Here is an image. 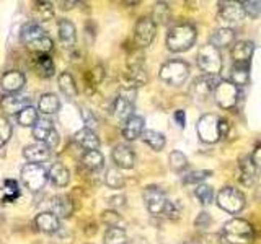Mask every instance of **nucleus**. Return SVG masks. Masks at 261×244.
<instances>
[{
	"instance_id": "58836bf2",
	"label": "nucleus",
	"mask_w": 261,
	"mask_h": 244,
	"mask_svg": "<svg viewBox=\"0 0 261 244\" xmlns=\"http://www.w3.org/2000/svg\"><path fill=\"white\" fill-rule=\"evenodd\" d=\"M168 163H170V168H171V169L176 171V173H179V171L186 169V166H188V158L185 157V155H183L181 151L175 150V151H171V153H170Z\"/></svg>"
},
{
	"instance_id": "412c9836",
	"label": "nucleus",
	"mask_w": 261,
	"mask_h": 244,
	"mask_svg": "<svg viewBox=\"0 0 261 244\" xmlns=\"http://www.w3.org/2000/svg\"><path fill=\"white\" fill-rule=\"evenodd\" d=\"M258 169L253 165L251 157H242L239 161V179L243 186H253L256 181Z\"/></svg>"
},
{
	"instance_id": "5fc2aeb1",
	"label": "nucleus",
	"mask_w": 261,
	"mask_h": 244,
	"mask_svg": "<svg viewBox=\"0 0 261 244\" xmlns=\"http://www.w3.org/2000/svg\"><path fill=\"white\" fill-rule=\"evenodd\" d=\"M136 244H147V242H145L144 239H141V241H139V239H137V242H136Z\"/></svg>"
},
{
	"instance_id": "9d476101",
	"label": "nucleus",
	"mask_w": 261,
	"mask_h": 244,
	"mask_svg": "<svg viewBox=\"0 0 261 244\" xmlns=\"http://www.w3.org/2000/svg\"><path fill=\"white\" fill-rule=\"evenodd\" d=\"M219 18L224 28H230L239 24L245 18V12L240 2H220L219 4Z\"/></svg>"
},
{
	"instance_id": "bb28decb",
	"label": "nucleus",
	"mask_w": 261,
	"mask_h": 244,
	"mask_svg": "<svg viewBox=\"0 0 261 244\" xmlns=\"http://www.w3.org/2000/svg\"><path fill=\"white\" fill-rule=\"evenodd\" d=\"M235 41V31L232 28H219L216 29L214 33L211 35V39H209V44L214 46L216 49H220V47H227L230 46Z\"/></svg>"
},
{
	"instance_id": "c03bdc74",
	"label": "nucleus",
	"mask_w": 261,
	"mask_h": 244,
	"mask_svg": "<svg viewBox=\"0 0 261 244\" xmlns=\"http://www.w3.org/2000/svg\"><path fill=\"white\" fill-rule=\"evenodd\" d=\"M12 137V124L5 117H0V148L10 140Z\"/></svg>"
},
{
	"instance_id": "473e14b6",
	"label": "nucleus",
	"mask_w": 261,
	"mask_h": 244,
	"mask_svg": "<svg viewBox=\"0 0 261 244\" xmlns=\"http://www.w3.org/2000/svg\"><path fill=\"white\" fill-rule=\"evenodd\" d=\"M141 138L144 140V143H147L155 151H162L165 148V143H167L165 135L157 132V130H144Z\"/></svg>"
},
{
	"instance_id": "cd10ccee",
	"label": "nucleus",
	"mask_w": 261,
	"mask_h": 244,
	"mask_svg": "<svg viewBox=\"0 0 261 244\" xmlns=\"http://www.w3.org/2000/svg\"><path fill=\"white\" fill-rule=\"evenodd\" d=\"M82 166L88 171H92V173H98V171H101L105 166V157L101 155V151H98V150L85 151L84 157H82Z\"/></svg>"
},
{
	"instance_id": "c85d7f7f",
	"label": "nucleus",
	"mask_w": 261,
	"mask_h": 244,
	"mask_svg": "<svg viewBox=\"0 0 261 244\" xmlns=\"http://www.w3.org/2000/svg\"><path fill=\"white\" fill-rule=\"evenodd\" d=\"M59 109H61V101L54 93L41 95L39 101H38V111L46 114V116H51V114H56Z\"/></svg>"
},
{
	"instance_id": "a211bd4d",
	"label": "nucleus",
	"mask_w": 261,
	"mask_h": 244,
	"mask_svg": "<svg viewBox=\"0 0 261 244\" xmlns=\"http://www.w3.org/2000/svg\"><path fill=\"white\" fill-rule=\"evenodd\" d=\"M35 228L41 233H46V234H54L59 231V218L56 215H53L51 211H43L35 218Z\"/></svg>"
},
{
	"instance_id": "7ed1b4c3",
	"label": "nucleus",
	"mask_w": 261,
	"mask_h": 244,
	"mask_svg": "<svg viewBox=\"0 0 261 244\" xmlns=\"http://www.w3.org/2000/svg\"><path fill=\"white\" fill-rule=\"evenodd\" d=\"M224 238L230 244H248L253 241V228L248 222L232 218L224 225Z\"/></svg>"
},
{
	"instance_id": "b1692460",
	"label": "nucleus",
	"mask_w": 261,
	"mask_h": 244,
	"mask_svg": "<svg viewBox=\"0 0 261 244\" xmlns=\"http://www.w3.org/2000/svg\"><path fill=\"white\" fill-rule=\"evenodd\" d=\"M255 51V46L250 41H239L232 47V59L233 64H250V59Z\"/></svg>"
},
{
	"instance_id": "7c9ffc66",
	"label": "nucleus",
	"mask_w": 261,
	"mask_h": 244,
	"mask_svg": "<svg viewBox=\"0 0 261 244\" xmlns=\"http://www.w3.org/2000/svg\"><path fill=\"white\" fill-rule=\"evenodd\" d=\"M230 80L235 86H243L250 80V64H233L230 70Z\"/></svg>"
},
{
	"instance_id": "a878e982",
	"label": "nucleus",
	"mask_w": 261,
	"mask_h": 244,
	"mask_svg": "<svg viewBox=\"0 0 261 244\" xmlns=\"http://www.w3.org/2000/svg\"><path fill=\"white\" fill-rule=\"evenodd\" d=\"M59 41L65 46V47H73L75 46V41H77V29H75V24H73L70 20H61L59 21Z\"/></svg>"
},
{
	"instance_id": "6e6552de",
	"label": "nucleus",
	"mask_w": 261,
	"mask_h": 244,
	"mask_svg": "<svg viewBox=\"0 0 261 244\" xmlns=\"http://www.w3.org/2000/svg\"><path fill=\"white\" fill-rule=\"evenodd\" d=\"M239 86H235L232 81H219L216 89H214V98H216V103L219 108L222 109H232L239 103Z\"/></svg>"
},
{
	"instance_id": "864d4df0",
	"label": "nucleus",
	"mask_w": 261,
	"mask_h": 244,
	"mask_svg": "<svg viewBox=\"0 0 261 244\" xmlns=\"http://www.w3.org/2000/svg\"><path fill=\"white\" fill-rule=\"evenodd\" d=\"M124 202H126V199L122 197V195H116V197H111L110 199V203L113 207H121V205H124Z\"/></svg>"
},
{
	"instance_id": "4468645a",
	"label": "nucleus",
	"mask_w": 261,
	"mask_h": 244,
	"mask_svg": "<svg viewBox=\"0 0 261 244\" xmlns=\"http://www.w3.org/2000/svg\"><path fill=\"white\" fill-rule=\"evenodd\" d=\"M31 106V100L27 96H20V95H5L2 100H0V108L8 116H16L18 112H21L24 108Z\"/></svg>"
},
{
	"instance_id": "c756f323",
	"label": "nucleus",
	"mask_w": 261,
	"mask_h": 244,
	"mask_svg": "<svg viewBox=\"0 0 261 244\" xmlns=\"http://www.w3.org/2000/svg\"><path fill=\"white\" fill-rule=\"evenodd\" d=\"M53 132H54L53 122L49 120L47 117L38 119L36 124L33 126V137H35L36 140L41 142V143H46V140H47L49 135H51Z\"/></svg>"
},
{
	"instance_id": "f03ea898",
	"label": "nucleus",
	"mask_w": 261,
	"mask_h": 244,
	"mask_svg": "<svg viewBox=\"0 0 261 244\" xmlns=\"http://www.w3.org/2000/svg\"><path fill=\"white\" fill-rule=\"evenodd\" d=\"M196 29L191 24H178L168 31L167 47L171 52H185L196 43Z\"/></svg>"
},
{
	"instance_id": "ea45409f",
	"label": "nucleus",
	"mask_w": 261,
	"mask_h": 244,
	"mask_svg": "<svg viewBox=\"0 0 261 244\" xmlns=\"http://www.w3.org/2000/svg\"><path fill=\"white\" fill-rule=\"evenodd\" d=\"M196 197H198V200L202 203V205H211L212 203V199H214V192H212V187L207 186V184H199L198 187H196Z\"/></svg>"
},
{
	"instance_id": "aec40b11",
	"label": "nucleus",
	"mask_w": 261,
	"mask_h": 244,
	"mask_svg": "<svg viewBox=\"0 0 261 244\" xmlns=\"http://www.w3.org/2000/svg\"><path fill=\"white\" fill-rule=\"evenodd\" d=\"M144 132V117L133 114L129 119L122 122V137L126 140H136Z\"/></svg>"
},
{
	"instance_id": "a18cd8bd",
	"label": "nucleus",
	"mask_w": 261,
	"mask_h": 244,
	"mask_svg": "<svg viewBox=\"0 0 261 244\" xmlns=\"http://www.w3.org/2000/svg\"><path fill=\"white\" fill-rule=\"evenodd\" d=\"M242 4V8L245 12V16H251V18H256V16H259L261 13V2H253V0H250V2H240Z\"/></svg>"
},
{
	"instance_id": "79ce46f5",
	"label": "nucleus",
	"mask_w": 261,
	"mask_h": 244,
	"mask_svg": "<svg viewBox=\"0 0 261 244\" xmlns=\"http://www.w3.org/2000/svg\"><path fill=\"white\" fill-rule=\"evenodd\" d=\"M101 220L105 225H108V228H122V218L114 210H105L101 214Z\"/></svg>"
},
{
	"instance_id": "a19ab883",
	"label": "nucleus",
	"mask_w": 261,
	"mask_h": 244,
	"mask_svg": "<svg viewBox=\"0 0 261 244\" xmlns=\"http://www.w3.org/2000/svg\"><path fill=\"white\" fill-rule=\"evenodd\" d=\"M35 12L39 16V20L47 21L54 16V7L51 2H36L35 4Z\"/></svg>"
},
{
	"instance_id": "37998d69",
	"label": "nucleus",
	"mask_w": 261,
	"mask_h": 244,
	"mask_svg": "<svg viewBox=\"0 0 261 244\" xmlns=\"http://www.w3.org/2000/svg\"><path fill=\"white\" fill-rule=\"evenodd\" d=\"M211 176V171H206V169H199V171H191L190 174H186L183 177V182L185 184H199L202 182L204 179Z\"/></svg>"
},
{
	"instance_id": "ddd939ff",
	"label": "nucleus",
	"mask_w": 261,
	"mask_h": 244,
	"mask_svg": "<svg viewBox=\"0 0 261 244\" xmlns=\"http://www.w3.org/2000/svg\"><path fill=\"white\" fill-rule=\"evenodd\" d=\"M111 158H113L114 165H116V168H121V169H130L136 165V155H134L133 148L124 143H119L114 146Z\"/></svg>"
},
{
	"instance_id": "603ef678",
	"label": "nucleus",
	"mask_w": 261,
	"mask_h": 244,
	"mask_svg": "<svg viewBox=\"0 0 261 244\" xmlns=\"http://www.w3.org/2000/svg\"><path fill=\"white\" fill-rule=\"evenodd\" d=\"M175 120H176V124L179 127H185V124H186V116H185V111L183 109H178L175 112Z\"/></svg>"
},
{
	"instance_id": "6ab92c4d",
	"label": "nucleus",
	"mask_w": 261,
	"mask_h": 244,
	"mask_svg": "<svg viewBox=\"0 0 261 244\" xmlns=\"http://www.w3.org/2000/svg\"><path fill=\"white\" fill-rule=\"evenodd\" d=\"M73 211V202L69 195L61 194L56 195L51 200V214L57 218H69Z\"/></svg>"
},
{
	"instance_id": "f8f14e48",
	"label": "nucleus",
	"mask_w": 261,
	"mask_h": 244,
	"mask_svg": "<svg viewBox=\"0 0 261 244\" xmlns=\"http://www.w3.org/2000/svg\"><path fill=\"white\" fill-rule=\"evenodd\" d=\"M142 195H144L145 207L152 215H162L163 214V208H165V205H167V197H165V192H163L160 187H157V186L145 187Z\"/></svg>"
},
{
	"instance_id": "49530a36",
	"label": "nucleus",
	"mask_w": 261,
	"mask_h": 244,
	"mask_svg": "<svg viewBox=\"0 0 261 244\" xmlns=\"http://www.w3.org/2000/svg\"><path fill=\"white\" fill-rule=\"evenodd\" d=\"M179 214H181V208H179L178 203L171 202V200H167V205H165V208H163L162 215H165L170 220H176V218H179Z\"/></svg>"
},
{
	"instance_id": "423d86ee",
	"label": "nucleus",
	"mask_w": 261,
	"mask_h": 244,
	"mask_svg": "<svg viewBox=\"0 0 261 244\" xmlns=\"http://www.w3.org/2000/svg\"><path fill=\"white\" fill-rule=\"evenodd\" d=\"M198 65L202 72H206V75L216 77L222 70V55H220L219 49L211 44L202 46L198 52Z\"/></svg>"
},
{
	"instance_id": "0eeeda50",
	"label": "nucleus",
	"mask_w": 261,
	"mask_h": 244,
	"mask_svg": "<svg viewBox=\"0 0 261 244\" xmlns=\"http://www.w3.org/2000/svg\"><path fill=\"white\" fill-rule=\"evenodd\" d=\"M196 130L204 143H216L220 138V117L216 114H204L196 124Z\"/></svg>"
},
{
	"instance_id": "c9c22d12",
	"label": "nucleus",
	"mask_w": 261,
	"mask_h": 244,
	"mask_svg": "<svg viewBox=\"0 0 261 244\" xmlns=\"http://www.w3.org/2000/svg\"><path fill=\"white\" fill-rule=\"evenodd\" d=\"M38 119H39L38 109L33 108V106H28V108H24L21 112L16 114V122L21 127H33L38 122Z\"/></svg>"
},
{
	"instance_id": "5701e85b",
	"label": "nucleus",
	"mask_w": 261,
	"mask_h": 244,
	"mask_svg": "<svg viewBox=\"0 0 261 244\" xmlns=\"http://www.w3.org/2000/svg\"><path fill=\"white\" fill-rule=\"evenodd\" d=\"M73 140H75L82 148L87 150V151L100 148V138L96 137V134L92 129H87V127L80 129L79 132H75V135H73Z\"/></svg>"
},
{
	"instance_id": "e433bc0d",
	"label": "nucleus",
	"mask_w": 261,
	"mask_h": 244,
	"mask_svg": "<svg viewBox=\"0 0 261 244\" xmlns=\"http://www.w3.org/2000/svg\"><path fill=\"white\" fill-rule=\"evenodd\" d=\"M105 182L108 187H111V189H122L126 184V179L124 176L121 174V171L116 169V168H111L106 171V176H105Z\"/></svg>"
},
{
	"instance_id": "2eb2a0df",
	"label": "nucleus",
	"mask_w": 261,
	"mask_h": 244,
	"mask_svg": "<svg viewBox=\"0 0 261 244\" xmlns=\"http://www.w3.org/2000/svg\"><path fill=\"white\" fill-rule=\"evenodd\" d=\"M24 75L20 70H8L0 78V86L7 95H16L24 86Z\"/></svg>"
},
{
	"instance_id": "f257e3e1",
	"label": "nucleus",
	"mask_w": 261,
	"mask_h": 244,
	"mask_svg": "<svg viewBox=\"0 0 261 244\" xmlns=\"http://www.w3.org/2000/svg\"><path fill=\"white\" fill-rule=\"evenodd\" d=\"M20 39L31 52H36L39 55H44L53 51V39L46 35L44 29L36 21H28L23 24Z\"/></svg>"
},
{
	"instance_id": "de8ad7c7",
	"label": "nucleus",
	"mask_w": 261,
	"mask_h": 244,
	"mask_svg": "<svg viewBox=\"0 0 261 244\" xmlns=\"http://www.w3.org/2000/svg\"><path fill=\"white\" fill-rule=\"evenodd\" d=\"M194 225L198 226V228H207V226L211 225V217H209V214H206V211H202V214H199L198 218H196Z\"/></svg>"
},
{
	"instance_id": "4c0bfd02",
	"label": "nucleus",
	"mask_w": 261,
	"mask_h": 244,
	"mask_svg": "<svg viewBox=\"0 0 261 244\" xmlns=\"http://www.w3.org/2000/svg\"><path fill=\"white\" fill-rule=\"evenodd\" d=\"M150 18L155 24H167L170 21V7L167 4H155Z\"/></svg>"
},
{
	"instance_id": "f704fd0d",
	"label": "nucleus",
	"mask_w": 261,
	"mask_h": 244,
	"mask_svg": "<svg viewBox=\"0 0 261 244\" xmlns=\"http://www.w3.org/2000/svg\"><path fill=\"white\" fill-rule=\"evenodd\" d=\"M35 65H36L38 73H39L41 77H44V78H51L54 75V72H56L54 62H53V59L47 54L39 55L38 59H36V62H35Z\"/></svg>"
},
{
	"instance_id": "72a5a7b5",
	"label": "nucleus",
	"mask_w": 261,
	"mask_h": 244,
	"mask_svg": "<svg viewBox=\"0 0 261 244\" xmlns=\"http://www.w3.org/2000/svg\"><path fill=\"white\" fill-rule=\"evenodd\" d=\"M129 238L124 228H108L103 236V244H127Z\"/></svg>"
},
{
	"instance_id": "1a4fd4ad",
	"label": "nucleus",
	"mask_w": 261,
	"mask_h": 244,
	"mask_svg": "<svg viewBox=\"0 0 261 244\" xmlns=\"http://www.w3.org/2000/svg\"><path fill=\"white\" fill-rule=\"evenodd\" d=\"M217 203L228 214H239L245 207V195L235 187H224L217 194Z\"/></svg>"
},
{
	"instance_id": "8fccbe9b",
	"label": "nucleus",
	"mask_w": 261,
	"mask_h": 244,
	"mask_svg": "<svg viewBox=\"0 0 261 244\" xmlns=\"http://www.w3.org/2000/svg\"><path fill=\"white\" fill-rule=\"evenodd\" d=\"M82 114H84V120H85V127L87 129H92L95 124H96V119H95V116H93V114L92 112H90V111H84V112H82ZM93 130V129H92Z\"/></svg>"
},
{
	"instance_id": "dca6fc26",
	"label": "nucleus",
	"mask_w": 261,
	"mask_h": 244,
	"mask_svg": "<svg viewBox=\"0 0 261 244\" xmlns=\"http://www.w3.org/2000/svg\"><path fill=\"white\" fill-rule=\"evenodd\" d=\"M219 83V80L216 77H209V75H202L199 78H196L193 81L191 86V93L196 100H206V98L214 93V89Z\"/></svg>"
},
{
	"instance_id": "4be33fe9",
	"label": "nucleus",
	"mask_w": 261,
	"mask_h": 244,
	"mask_svg": "<svg viewBox=\"0 0 261 244\" xmlns=\"http://www.w3.org/2000/svg\"><path fill=\"white\" fill-rule=\"evenodd\" d=\"M147 83V73L144 65H134V67H129L127 72L124 73V88H139L144 86Z\"/></svg>"
},
{
	"instance_id": "09e8293b",
	"label": "nucleus",
	"mask_w": 261,
	"mask_h": 244,
	"mask_svg": "<svg viewBox=\"0 0 261 244\" xmlns=\"http://www.w3.org/2000/svg\"><path fill=\"white\" fill-rule=\"evenodd\" d=\"M90 77H92V85H98L103 80V67H95L90 72Z\"/></svg>"
},
{
	"instance_id": "393cba45",
	"label": "nucleus",
	"mask_w": 261,
	"mask_h": 244,
	"mask_svg": "<svg viewBox=\"0 0 261 244\" xmlns=\"http://www.w3.org/2000/svg\"><path fill=\"white\" fill-rule=\"evenodd\" d=\"M47 179L51 181L56 187H65L70 181V173L62 163H54L47 171Z\"/></svg>"
},
{
	"instance_id": "9b49d317",
	"label": "nucleus",
	"mask_w": 261,
	"mask_h": 244,
	"mask_svg": "<svg viewBox=\"0 0 261 244\" xmlns=\"http://www.w3.org/2000/svg\"><path fill=\"white\" fill-rule=\"evenodd\" d=\"M157 35V24L153 23L150 16H144L137 23L134 28V41L139 47H147L152 44Z\"/></svg>"
},
{
	"instance_id": "3c124183",
	"label": "nucleus",
	"mask_w": 261,
	"mask_h": 244,
	"mask_svg": "<svg viewBox=\"0 0 261 244\" xmlns=\"http://www.w3.org/2000/svg\"><path fill=\"white\" fill-rule=\"evenodd\" d=\"M251 161H253V165L256 166V169H261V146H258V148L253 151Z\"/></svg>"
},
{
	"instance_id": "20e7f679",
	"label": "nucleus",
	"mask_w": 261,
	"mask_h": 244,
	"mask_svg": "<svg viewBox=\"0 0 261 244\" xmlns=\"http://www.w3.org/2000/svg\"><path fill=\"white\" fill-rule=\"evenodd\" d=\"M159 75L162 81H165L167 85L179 86L190 77V67L183 60H168L162 65Z\"/></svg>"
},
{
	"instance_id": "f3484780",
	"label": "nucleus",
	"mask_w": 261,
	"mask_h": 244,
	"mask_svg": "<svg viewBox=\"0 0 261 244\" xmlns=\"http://www.w3.org/2000/svg\"><path fill=\"white\" fill-rule=\"evenodd\" d=\"M23 157L28 163H35V165H41V163H44L49 160L51 157V148L46 145V143H41V142H36V143H31L28 146H24L23 150Z\"/></svg>"
},
{
	"instance_id": "2f4dec72",
	"label": "nucleus",
	"mask_w": 261,
	"mask_h": 244,
	"mask_svg": "<svg viewBox=\"0 0 261 244\" xmlns=\"http://www.w3.org/2000/svg\"><path fill=\"white\" fill-rule=\"evenodd\" d=\"M57 83H59V89L61 93L69 98V100H73V98H77V85H75V80L70 75L69 72H62L59 80H57Z\"/></svg>"
},
{
	"instance_id": "39448f33",
	"label": "nucleus",
	"mask_w": 261,
	"mask_h": 244,
	"mask_svg": "<svg viewBox=\"0 0 261 244\" xmlns=\"http://www.w3.org/2000/svg\"><path fill=\"white\" fill-rule=\"evenodd\" d=\"M21 182L31 192H39L47 182V169L43 165L27 163L21 168Z\"/></svg>"
}]
</instances>
